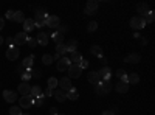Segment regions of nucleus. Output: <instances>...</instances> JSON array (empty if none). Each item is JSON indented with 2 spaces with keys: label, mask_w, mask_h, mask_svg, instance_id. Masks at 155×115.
<instances>
[{
  "label": "nucleus",
  "mask_w": 155,
  "mask_h": 115,
  "mask_svg": "<svg viewBox=\"0 0 155 115\" xmlns=\"http://www.w3.org/2000/svg\"><path fill=\"white\" fill-rule=\"evenodd\" d=\"M34 100L36 98H33L31 95H27V96H22L20 100H19V107L22 109H30L31 106H34Z\"/></svg>",
  "instance_id": "1"
},
{
  "label": "nucleus",
  "mask_w": 155,
  "mask_h": 115,
  "mask_svg": "<svg viewBox=\"0 0 155 115\" xmlns=\"http://www.w3.org/2000/svg\"><path fill=\"white\" fill-rule=\"evenodd\" d=\"M130 27L134 30H143L146 27V22L143 20V17H141V16H135V17L130 19Z\"/></svg>",
  "instance_id": "2"
},
{
  "label": "nucleus",
  "mask_w": 155,
  "mask_h": 115,
  "mask_svg": "<svg viewBox=\"0 0 155 115\" xmlns=\"http://www.w3.org/2000/svg\"><path fill=\"white\" fill-rule=\"evenodd\" d=\"M12 41H14V47H20V45H23V44H27V41H28V34L25 33V31L17 33L14 37H12Z\"/></svg>",
  "instance_id": "3"
},
{
  "label": "nucleus",
  "mask_w": 155,
  "mask_h": 115,
  "mask_svg": "<svg viewBox=\"0 0 155 115\" xmlns=\"http://www.w3.org/2000/svg\"><path fill=\"white\" fill-rule=\"evenodd\" d=\"M58 87H61V90H64V92H68L70 89L73 87L71 86V79L68 78V76H64V78H61L58 81Z\"/></svg>",
  "instance_id": "4"
},
{
  "label": "nucleus",
  "mask_w": 155,
  "mask_h": 115,
  "mask_svg": "<svg viewBox=\"0 0 155 115\" xmlns=\"http://www.w3.org/2000/svg\"><path fill=\"white\" fill-rule=\"evenodd\" d=\"M98 6H99V3L96 2V0H88V2H87V5H85V14H88V16L96 14Z\"/></svg>",
  "instance_id": "5"
},
{
  "label": "nucleus",
  "mask_w": 155,
  "mask_h": 115,
  "mask_svg": "<svg viewBox=\"0 0 155 115\" xmlns=\"http://www.w3.org/2000/svg\"><path fill=\"white\" fill-rule=\"evenodd\" d=\"M68 70V78L71 79V78H79V76L82 75V69L79 67V66H76V64H71V66L67 69Z\"/></svg>",
  "instance_id": "6"
},
{
  "label": "nucleus",
  "mask_w": 155,
  "mask_h": 115,
  "mask_svg": "<svg viewBox=\"0 0 155 115\" xmlns=\"http://www.w3.org/2000/svg\"><path fill=\"white\" fill-rule=\"evenodd\" d=\"M70 66H71L70 59H68L67 56H62V58L59 59V62H58V70H59V72H65Z\"/></svg>",
  "instance_id": "7"
},
{
  "label": "nucleus",
  "mask_w": 155,
  "mask_h": 115,
  "mask_svg": "<svg viewBox=\"0 0 155 115\" xmlns=\"http://www.w3.org/2000/svg\"><path fill=\"white\" fill-rule=\"evenodd\" d=\"M19 55H20V52H19L17 47H11V48L6 50V58H8L9 61H16V59L19 58Z\"/></svg>",
  "instance_id": "8"
},
{
  "label": "nucleus",
  "mask_w": 155,
  "mask_h": 115,
  "mask_svg": "<svg viewBox=\"0 0 155 115\" xmlns=\"http://www.w3.org/2000/svg\"><path fill=\"white\" fill-rule=\"evenodd\" d=\"M47 25H48L50 28H53V30L59 28V27H61L59 17H58V16H48V19H47Z\"/></svg>",
  "instance_id": "9"
},
{
  "label": "nucleus",
  "mask_w": 155,
  "mask_h": 115,
  "mask_svg": "<svg viewBox=\"0 0 155 115\" xmlns=\"http://www.w3.org/2000/svg\"><path fill=\"white\" fill-rule=\"evenodd\" d=\"M19 93L22 95V96H27V95H30V92H31V86L28 84V83H20V86H19Z\"/></svg>",
  "instance_id": "10"
},
{
  "label": "nucleus",
  "mask_w": 155,
  "mask_h": 115,
  "mask_svg": "<svg viewBox=\"0 0 155 115\" xmlns=\"http://www.w3.org/2000/svg\"><path fill=\"white\" fill-rule=\"evenodd\" d=\"M98 76L101 79H106V81H110V76H112V72L109 67H102L99 72H98Z\"/></svg>",
  "instance_id": "11"
},
{
  "label": "nucleus",
  "mask_w": 155,
  "mask_h": 115,
  "mask_svg": "<svg viewBox=\"0 0 155 115\" xmlns=\"http://www.w3.org/2000/svg\"><path fill=\"white\" fill-rule=\"evenodd\" d=\"M53 96L59 101V103H62V101L67 100V92L61 90V89H54V90H53Z\"/></svg>",
  "instance_id": "12"
},
{
  "label": "nucleus",
  "mask_w": 155,
  "mask_h": 115,
  "mask_svg": "<svg viewBox=\"0 0 155 115\" xmlns=\"http://www.w3.org/2000/svg\"><path fill=\"white\" fill-rule=\"evenodd\" d=\"M3 100L8 101V103H14V101L17 100V93L12 92V90H5L3 92Z\"/></svg>",
  "instance_id": "13"
},
{
  "label": "nucleus",
  "mask_w": 155,
  "mask_h": 115,
  "mask_svg": "<svg viewBox=\"0 0 155 115\" xmlns=\"http://www.w3.org/2000/svg\"><path fill=\"white\" fill-rule=\"evenodd\" d=\"M140 55H137V53H132V55H127L126 58H124V62H127V64H138L140 62Z\"/></svg>",
  "instance_id": "14"
},
{
  "label": "nucleus",
  "mask_w": 155,
  "mask_h": 115,
  "mask_svg": "<svg viewBox=\"0 0 155 115\" xmlns=\"http://www.w3.org/2000/svg\"><path fill=\"white\" fill-rule=\"evenodd\" d=\"M115 90L118 92V93H126V92L129 90V84L124 83V81H120L118 84L115 86Z\"/></svg>",
  "instance_id": "15"
},
{
  "label": "nucleus",
  "mask_w": 155,
  "mask_h": 115,
  "mask_svg": "<svg viewBox=\"0 0 155 115\" xmlns=\"http://www.w3.org/2000/svg\"><path fill=\"white\" fill-rule=\"evenodd\" d=\"M34 27H36L34 19H25V22H23V30H25V33L34 30Z\"/></svg>",
  "instance_id": "16"
},
{
  "label": "nucleus",
  "mask_w": 155,
  "mask_h": 115,
  "mask_svg": "<svg viewBox=\"0 0 155 115\" xmlns=\"http://www.w3.org/2000/svg\"><path fill=\"white\" fill-rule=\"evenodd\" d=\"M48 37H50V36H48L47 33H42V31H41V33L37 34L36 41H37V44H41V45H47V44H48Z\"/></svg>",
  "instance_id": "17"
},
{
  "label": "nucleus",
  "mask_w": 155,
  "mask_h": 115,
  "mask_svg": "<svg viewBox=\"0 0 155 115\" xmlns=\"http://www.w3.org/2000/svg\"><path fill=\"white\" fill-rule=\"evenodd\" d=\"M87 79H88V83H92V84H95V86L101 81V78L98 76V72H90V73L87 75Z\"/></svg>",
  "instance_id": "18"
},
{
  "label": "nucleus",
  "mask_w": 155,
  "mask_h": 115,
  "mask_svg": "<svg viewBox=\"0 0 155 115\" xmlns=\"http://www.w3.org/2000/svg\"><path fill=\"white\" fill-rule=\"evenodd\" d=\"M137 11L140 12V16H143V14H146L147 11H150V8H149V5H147V3L141 2V3H138V5H137Z\"/></svg>",
  "instance_id": "19"
},
{
  "label": "nucleus",
  "mask_w": 155,
  "mask_h": 115,
  "mask_svg": "<svg viewBox=\"0 0 155 115\" xmlns=\"http://www.w3.org/2000/svg\"><path fill=\"white\" fill-rule=\"evenodd\" d=\"M68 59H70V62H74L76 66H78V64H79V62L82 61V56H81L79 53H78V52H71V53H70V58H68Z\"/></svg>",
  "instance_id": "20"
},
{
  "label": "nucleus",
  "mask_w": 155,
  "mask_h": 115,
  "mask_svg": "<svg viewBox=\"0 0 155 115\" xmlns=\"http://www.w3.org/2000/svg\"><path fill=\"white\" fill-rule=\"evenodd\" d=\"M141 17H143V20H144L146 23H152V22L155 20V14H153V11H152V9H150V11H147L146 14H143Z\"/></svg>",
  "instance_id": "21"
},
{
  "label": "nucleus",
  "mask_w": 155,
  "mask_h": 115,
  "mask_svg": "<svg viewBox=\"0 0 155 115\" xmlns=\"http://www.w3.org/2000/svg\"><path fill=\"white\" fill-rule=\"evenodd\" d=\"M33 62H34V56L31 55V56L25 58V59L22 61V66H23L25 69H33Z\"/></svg>",
  "instance_id": "22"
},
{
  "label": "nucleus",
  "mask_w": 155,
  "mask_h": 115,
  "mask_svg": "<svg viewBox=\"0 0 155 115\" xmlns=\"http://www.w3.org/2000/svg\"><path fill=\"white\" fill-rule=\"evenodd\" d=\"M30 95H31L33 98H37V96L44 95V93H42V87H41V86H34V87H31V92H30Z\"/></svg>",
  "instance_id": "23"
},
{
  "label": "nucleus",
  "mask_w": 155,
  "mask_h": 115,
  "mask_svg": "<svg viewBox=\"0 0 155 115\" xmlns=\"http://www.w3.org/2000/svg\"><path fill=\"white\" fill-rule=\"evenodd\" d=\"M25 19H27V17H25V14H23L22 11H16V12H14V19H12V20L17 22V23H22V25H23Z\"/></svg>",
  "instance_id": "24"
},
{
  "label": "nucleus",
  "mask_w": 155,
  "mask_h": 115,
  "mask_svg": "<svg viewBox=\"0 0 155 115\" xmlns=\"http://www.w3.org/2000/svg\"><path fill=\"white\" fill-rule=\"evenodd\" d=\"M99 86L104 89V92H106V93H109V92L112 90V87H113L112 83H110V81H106V79H101V81H99Z\"/></svg>",
  "instance_id": "25"
},
{
  "label": "nucleus",
  "mask_w": 155,
  "mask_h": 115,
  "mask_svg": "<svg viewBox=\"0 0 155 115\" xmlns=\"http://www.w3.org/2000/svg\"><path fill=\"white\" fill-rule=\"evenodd\" d=\"M67 53H71V52H76V48H78V42L74 41V39H70L68 42H67Z\"/></svg>",
  "instance_id": "26"
},
{
  "label": "nucleus",
  "mask_w": 155,
  "mask_h": 115,
  "mask_svg": "<svg viewBox=\"0 0 155 115\" xmlns=\"http://www.w3.org/2000/svg\"><path fill=\"white\" fill-rule=\"evenodd\" d=\"M137 83H140L138 73H130V75H127V84H137Z\"/></svg>",
  "instance_id": "27"
},
{
  "label": "nucleus",
  "mask_w": 155,
  "mask_h": 115,
  "mask_svg": "<svg viewBox=\"0 0 155 115\" xmlns=\"http://www.w3.org/2000/svg\"><path fill=\"white\" fill-rule=\"evenodd\" d=\"M67 98H68V100H71V101H74V100L79 98V93H78V90H76L74 87H71L70 90L67 92Z\"/></svg>",
  "instance_id": "28"
},
{
  "label": "nucleus",
  "mask_w": 155,
  "mask_h": 115,
  "mask_svg": "<svg viewBox=\"0 0 155 115\" xmlns=\"http://www.w3.org/2000/svg\"><path fill=\"white\" fill-rule=\"evenodd\" d=\"M51 39H53V41L56 42V45H59V44H64V36H62L61 33H58V31H54L53 34H51Z\"/></svg>",
  "instance_id": "29"
},
{
  "label": "nucleus",
  "mask_w": 155,
  "mask_h": 115,
  "mask_svg": "<svg viewBox=\"0 0 155 115\" xmlns=\"http://www.w3.org/2000/svg\"><path fill=\"white\" fill-rule=\"evenodd\" d=\"M90 53H92L93 56H98V58H102V48L99 45H93L92 48H90Z\"/></svg>",
  "instance_id": "30"
},
{
  "label": "nucleus",
  "mask_w": 155,
  "mask_h": 115,
  "mask_svg": "<svg viewBox=\"0 0 155 115\" xmlns=\"http://www.w3.org/2000/svg\"><path fill=\"white\" fill-rule=\"evenodd\" d=\"M65 53H67V47H65V44H59V45H56V55H59V56L62 58V56H65Z\"/></svg>",
  "instance_id": "31"
},
{
  "label": "nucleus",
  "mask_w": 155,
  "mask_h": 115,
  "mask_svg": "<svg viewBox=\"0 0 155 115\" xmlns=\"http://www.w3.org/2000/svg\"><path fill=\"white\" fill-rule=\"evenodd\" d=\"M48 87L51 89V90H54V89H58V79L54 78V76H51V78H48Z\"/></svg>",
  "instance_id": "32"
},
{
  "label": "nucleus",
  "mask_w": 155,
  "mask_h": 115,
  "mask_svg": "<svg viewBox=\"0 0 155 115\" xmlns=\"http://www.w3.org/2000/svg\"><path fill=\"white\" fill-rule=\"evenodd\" d=\"M22 79H23V83H27L28 79H31V69H27L25 72H22Z\"/></svg>",
  "instance_id": "33"
},
{
  "label": "nucleus",
  "mask_w": 155,
  "mask_h": 115,
  "mask_svg": "<svg viewBox=\"0 0 155 115\" xmlns=\"http://www.w3.org/2000/svg\"><path fill=\"white\" fill-rule=\"evenodd\" d=\"M116 76L121 79V81H124V83H127V73L123 70V69H120L118 72H116Z\"/></svg>",
  "instance_id": "34"
},
{
  "label": "nucleus",
  "mask_w": 155,
  "mask_h": 115,
  "mask_svg": "<svg viewBox=\"0 0 155 115\" xmlns=\"http://www.w3.org/2000/svg\"><path fill=\"white\" fill-rule=\"evenodd\" d=\"M9 113H11V115H22V109H20L19 106H12V107L9 109Z\"/></svg>",
  "instance_id": "35"
},
{
  "label": "nucleus",
  "mask_w": 155,
  "mask_h": 115,
  "mask_svg": "<svg viewBox=\"0 0 155 115\" xmlns=\"http://www.w3.org/2000/svg\"><path fill=\"white\" fill-rule=\"evenodd\" d=\"M42 62L45 64V66H50V64L53 62V56H50V55H44V56H42Z\"/></svg>",
  "instance_id": "36"
},
{
  "label": "nucleus",
  "mask_w": 155,
  "mask_h": 115,
  "mask_svg": "<svg viewBox=\"0 0 155 115\" xmlns=\"http://www.w3.org/2000/svg\"><path fill=\"white\" fill-rule=\"evenodd\" d=\"M44 101H45V96H44V95L37 96V98L34 100V106H39V107H41V106L44 104Z\"/></svg>",
  "instance_id": "37"
},
{
  "label": "nucleus",
  "mask_w": 155,
  "mask_h": 115,
  "mask_svg": "<svg viewBox=\"0 0 155 115\" xmlns=\"http://www.w3.org/2000/svg\"><path fill=\"white\" fill-rule=\"evenodd\" d=\"M96 28H98V23H96V22H90V23H88V27H87V31L93 33Z\"/></svg>",
  "instance_id": "38"
},
{
  "label": "nucleus",
  "mask_w": 155,
  "mask_h": 115,
  "mask_svg": "<svg viewBox=\"0 0 155 115\" xmlns=\"http://www.w3.org/2000/svg\"><path fill=\"white\" fill-rule=\"evenodd\" d=\"M27 44H28V47L34 48V47L37 45V41H36V37H28V41H27Z\"/></svg>",
  "instance_id": "39"
},
{
  "label": "nucleus",
  "mask_w": 155,
  "mask_h": 115,
  "mask_svg": "<svg viewBox=\"0 0 155 115\" xmlns=\"http://www.w3.org/2000/svg\"><path fill=\"white\" fill-rule=\"evenodd\" d=\"M42 93H44V96L47 98V96H53V90H51L50 87H47L45 90H42Z\"/></svg>",
  "instance_id": "40"
},
{
  "label": "nucleus",
  "mask_w": 155,
  "mask_h": 115,
  "mask_svg": "<svg viewBox=\"0 0 155 115\" xmlns=\"http://www.w3.org/2000/svg\"><path fill=\"white\" fill-rule=\"evenodd\" d=\"M14 12H16V11H12V9H8V11L5 12V17H6V19H14Z\"/></svg>",
  "instance_id": "41"
},
{
  "label": "nucleus",
  "mask_w": 155,
  "mask_h": 115,
  "mask_svg": "<svg viewBox=\"0 0 155 115\" xmlns=\"http://www.w3.org/2000/svg\"><path fill=\"white\" fill-rule=\"evenodd\" d=\"M78 66H79V67H81V69L84 70V69H87V67H88V61H85V59H82V61H81L79 64H78Z\"/></svg>",
  "instance_id": "42"
},
{
  "label": "nucleus",
  "mask_w": 155,
  "mask_h": 115,
  "mask_svg": "<svg viewBox=\"0 0 155 115\" xmlns=\"http://www.w3.org/2000/svg\"><path fill=\"white\" fill-rule=\"evenodd\" d=\"M31 76H34V78H41L42 73L39 72V70H31Z\"/></svg>",
  "instance_id": "43"
},
{
  "label": "nucleus",
  "mask_w": 155,
  "mask_h": 115,
  "mask_svg": "<svg viewBox=\"0 0 155 115\" xmlns=\"http://www.w3.org/2000/svg\"><path fill=\"white\" fill-rule=\"evenodd\" d=\"M6 42H8V48H11V47H14V41H12V39H9V37H8V39H6Z\"/></svg>",
  "instance_id": "44"
},
{
  "label": "nucleus",
  "mask_w": 155,
  "mask_h": 115,
  "mask_svg": "<svg viewBox=\"0 0 155 115\" xmlns=\"http://www.w3.org/2000/svg\"><path fill=\"white\" fill-rule=\"evenodd\" d=\"M65 31H67V27H59V31H58V33H61V34L64 36V33H65Z\"/></svg>",
  "instance_id": "45"
},
{
  "label": "nucleus",
  "mask_w": 155,
  "mask_h": 115,
  "mask_svg": "<svg viewBox=\"0 0 155 115\" xmlns=\"http://www.w3.org/2000/svg\"><path fill=\"white\" fill-rule=\"evenodd\" d=\"M3 27H5V19H3V17H0V30H2Z\"/></svg>",
  "instance_id": "46"
},
{
  "label": "nucleus",
  "mask_w": 155,
  "mask_h": 115,
  "mask_svg": "<svg viewBox=\"0 0 155 115\" xmlns=\"http://www.w3.org/2000/svg\"><path fill=\"white\" fill-rule=\"evenodd\" d=\"M102 115H115L113 110H106V112H102Z\"/></svg>",
  "instance_id": "47"
},
{
  "label": "nucleus",
  "mask_w": 155,
  "mask_h": 115,
  "mask_svg": "<svg viewBox=\"0 0 155 115\" xmlns=\"http://www.w3.org/2000/svg\"><path fill=\"white\" fill-rule=\"evenodd\" d=\"M50 110H51V113H53V115H58V110H56V109H54V107H51V109H50Z\"/></svg>",
  "instance_id": "48"
},
{
  "label": "nucleus",
  "mask_w": 155,
  "mask_h": 115,
  "mask_svg": "<svg viewBox=\"0 0 155 115\" xmlns=\"http://www.w3.org/2000/svg\"><path fill=\"white\" fill-rule=\"evenodd\" d=\"M2 44H3V37H2V36H0V45H2Z\"/></svg>",
  "instance_id": "49"
},
{
  "label": "nucleus",
  "mask_w": 155,
  "mask_h": 115,
  "mask_svg": "<svg viewBox=\"0 0 155 115\" xmlns=\"http://www.w3.org/2000/svg\"><path fill=\"white\" fill-rule=\"evenodd\" d=\"M22 115H30V113H22Z\"/></svg>",
  "instance_id": "50"
}]
</instances>
